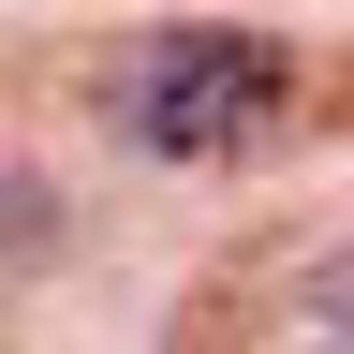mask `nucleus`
<instances>
[{
	"label": "nucleus",
	"mask_w": 354,
	"mask_h": 354,
	"mask_svg": "<svg viewBox=\"0 0 354 354\" xmlns=\"http://www.w3.org/2000/svg\"><path fill=\"white\" fill-rule=\"evenodd\" d=\"M266 104H281V44L266 30H148V59H133V133H148L162 162H221V148H251Z\"/></svg>",
	"instance_id": "obj_1"
},
{
	"label": "nucleus",
	"mask_w": 354,
	"mask_h": 354,
	"mask_svg": "<svg viewBox=\"0 0 354 354\" xmlns=\"http://www.w3.org/2000/svg\"><path fill=\"white\" fill-rule=\"evenodd\" d=\"M310 310H325V325H354V251H325V281H310Z\"/></svg>",
	"instance_id": "obj_2"
}]
</instances>
